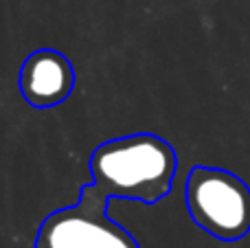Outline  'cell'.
<instances>
[{"instance_id":"cell-1","label":"cell","mask_w":250,"mask_h":248,"mask_svg":"<svg viewBox=\"0 0 250 248\" xmlns=\"http://www.w3.org/2000/svg\"><path fill=\"white\" fill-rule=\"evenodd\" d=\"M176 169V149L147 132L105 141L90 156L92 183L110 200L156 205L169 196Z\"/></svg>"},{"instance_id":"cell-2","label":"cell","mask_w":250,"mask_h":248,"mask_svg":"<svg viewBox=\"0 0 250 248\" xmlns=\"http://www.w3.org/2000/svg\"><path fill=\"white\" fill-rule=\"evenodd\" d=\"M185 202L191 220L222 242H237L250 233V187L220 167H193L187 176Z\"/></svg>"},{"instance_id":"cell-3","label":"cell","mask_w":250,"mask_h":248,"mask_svg":"<svg viewBox=\"0 0 250 248\" xmlns=\"http://www.w3.org/2000/svg\"><path fill=\"white\" fill-rule=\"evenodd\" d=\"M110 198L95 183L83 185L73 207L46 215L35 235V248H138L121 224L108 218Z\"/></svg>"},{"instance_id":"cell-4","label":"cell","mask_w":250,"mask_h":248,"mask_svg":"<svg viewBox=\"0 0 250 248\" xmlns=\"http://www.w3.org/2000/svg\"><path fill=\"white\" fill-rule=\"evenodd\" d=\"M75 88V66L55 48H40L20 68V92L35 110H48L70 97Z\"/></svg>"}]
</instances>
